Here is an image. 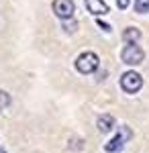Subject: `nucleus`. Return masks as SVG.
Here are the masks:
<instances>
[{"label": "nucleus", "instance_id": "obj_1", "mask_svg": "<svg viewBox=\"0 0 149 153\" xmlns=\"http://www.w3.org/2000/svg\"><path fill=\"white\" fill-rule=\"evenodd\" d=\"M98 63H100V59L94 51H84L76 57V70L80 74H94L98 70Z\"/></svg>", "mask_w": 149, "mask_h": 153}, {"label": "nucleus", "instance_id": "obj_2", "mask_svg": "<svg viewBox=\"0 0 149 153\" xmlns=\"http://www.w3.org/2000/svg\"><path fill=\"white\" fill-rule=\"evenodd\" d=\"M121 59L127 65H139L145 59V51L139 47L137 43H127L123 47V51H121Z\"/></svg>", "mask_w": 149, "mask_h": 153}, {"label": "nucleus", "instance_id": "obj_3", "mask_svg": "<svg viewBox=\"0 0 149 153\" xmlns=\"http://www.w3.org/2000/svg\"><path fill=\"white\" fill-rule=\"evenodd\" d=\"M141 86H143V78L139 76L137 71H125V74L121 76V88L125 90L127 94H135V92H139Z\"/></svg>", "mask_w": 149, "mask_h": 153}, {"label": "nucleus", "instance_id": "obj_4", "mask_svg": "<svg viewBox=\"0 0 149 153\" xmlns=\"http://www.w3.org/2000/svg\"><path fill=\"white\" fill-rule=\"evenodd\" d=\"M133 137V133L131 129H127V127H118V133H116L115 137L110 139V141L104 145V151L108 153H115V151H121L123 147H125V141H129Z\"/></svg>", "mask_w": 149, "mask_h": 153}, {"label": "nucleus", "instance_id": "obj_5", "mask_svg": "<svg viewBox=\"0 0 149 153\" xmlns=\"http://www.w3.org/2000/svg\"><path fill=\"white\" fill-rule=\"evenodd\" d=\"M74 10H76L74 0H53V12L61 21H69L74 16Z\"/></svg>", "mask_w": 149, "mask_h": 153}, {"label": "nucleus", "instance_id": "obj_6", "mask_svg": "<svg viewBox=\"0 0 149 153\" xmlns=\"http://www.w3.org/2000/svg\"><path fill=\"white\" fill-rule=\"evenodd\" d=\"M86 8L96 16H102V14L108 12V4L104 0H86Z\"/></svg>", "mask_w": 149, "mask_h": 153}, {"label": "nucleus", "instance_id": "obj_7", "mask_svg": "<svg viewBox=\"0 0 149 153\" xmlns=\"http://www.w3.org/2000/svg\"><path fill=\"white\" fill-rule=\"evenodd\" d=\"M96 127H98L100 133H108V131H112V127H115V117L108 114V112L100 114V117L96 118Z\"/></svg>", "mask_w": 149, "mask_h": 153}, {"label": "nucleus", "instance_id": "obj_8", "mask_svg": "<svg viewBox=\"0 0 149 153\" xmlns=\"http://www.w3.org/2000/svg\"><path fill=\"white\" fill-rule=\"evenodd\" d=\"M123 39H125L127 43H137L139 39H141V31L135 29V27H129L123 31Z\"/></svg>", "mask_w": 149, "mask_h": 153}, {"label": "nucleus", "instance_id": "obj_9", "mask_svg": "<svg viewBox=\"0 0 149 153\" xmlns=\"http://www.w3.org/2000/svg\"><path fill=\"white\" fill-rule=\"evenodd\" d=\"M135 12H139V14L149 12V0H135Z\"/></svg>", "mask_w": 149, "mask_h": 153}, {"label": "nucleus", "instance_id": "obj_10", "mask_svg": "<svg viewBox=\"0 0 149 153\" xmlns=\"http://www.w3.org/2000/svg\"><path fill=\"white\" fill-rule=\"evenodd\" d=\"M8 106H10V94L4 92V90H0V110H4Z\"/></svg>", "mask_w": 149, "mask_h": 153}, {"label": "nucleus", "instance_id": "obj_11", "mask_svg": "<svg viewBox=\"0 0 149 153\" xmlns=\"http://www.w3.org/2000/svg\"><path fill=\"white\" fill-rule=\"evenodd\" d=\"M61 27H63V31H68V33H74L76 29H78V23L76 21H61Z\"/></svg>", "mask_w": 149, "mask_h": 153}, {"label": "nucleus", "instance_id": "obj_12", "mask_svg": "<svg viewBox=\"0 0 149 153\" xmlns=\"http://www.w3.org/2000/svg\"><path fill=\"white\" fill-rule=\"evenodd\" d=\"M129 4H131V0H116V6H118L121 10H125Z\"/></svg>", "mask_w": 149, "mask_h": 153}, {"label": "nucleus", "instance_id": "obj_13", "mask_svg": "<svg viewBox=\"0 0 149 153\" xmlns=\"http://www.w3.org/2000/svg\"><path fill=\"white\" fill-rule=\"evenodd\" d=\"M98 25H100V27H102L104 31H110V27H108V25H106V23H98Z\"/></svg>", "mask_w": 149, "mask_h": 153}, {"label": "nucleus", "instance_id": "obj_14", "mask_svg": "<svg viewBox=\"0 0 149 153\" xmlns=\"http://www.w3.org/2000/svg\"><path fill=\"white\" fill-rule=\"evenodd\" d=\"M0 153H6V151H4V147H0Z\"/></svg>", "mask_w": 149, "mask_h": 153}]
</instances>
